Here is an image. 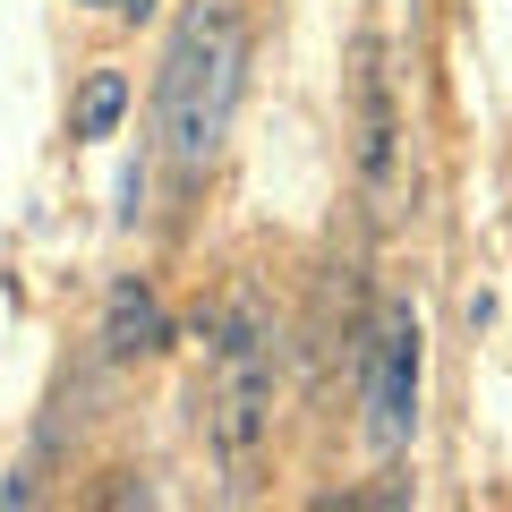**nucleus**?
<instances>
[{"label": "nucleus", "instance_id": "7ed1b4c3", "mask_svg": "<svg viewBox=\"0 0 512 512\" xmlns=\"http://www.w3.org/2000/svg\"><path fill=\"white\" fill-rule=\"evenodd\" d=\"M419 427V316L384 308L376 342H367V436L376 453H402Z\"/></svg>", "mask_w": 512, "mask_h": 512}, {"label": "nucleus", "instance_id": "f03ea898", "mask_svg": "<svg viewBox=\"0 0 512 512\" xmlns=\"http://www.w3.org/2000/svg\"><path fill=\"white\" fill-rule=\"evenodd\" d=\"M265 427H274V325L248 291H231L214 316V350H205V436H214L231 487H248Z\"/></svg>", "mask_w": 512, "mask_h": 512}, {"label": "nucleus", "instance_id": "0eeeda50", "mask_svg": "<svg viewBox=\"0 0 512 512\" xmlns=\"http://www.w3.org/2000/svg\"><path fill=\"white\" fill-rule=\"evenodd\" d=\"M111 9H120V18H146V9H154V0H111Z\"/></svg>", "mask_w": 512, "mask_h": 512}, {"label": "nucleus", "instance_id": "423d86ee", "mask_svg": "<svg viewBox=\"0 0 512 512\" xmlns=\"http://www.w3.org/2000/svg\"><path fill=\"white\" fill-rule=\"evenodd\" d=\"M128 111V77L120 69H94L86 86H77V111H69V137H111Z\"/></svg>", "mask_w": 512, "mask_h": 512}, {"label": "nucleus", "instance_id": "f257e3e1", "mask_svg": "<svg viewBox=\"0 0 512 512\" xmlns=\"http://www.w3.org/2000/svg\"><path fill=\"white\" fill-rule=\"evenodd\" d=\"M239 77H248V26H239L231 0H197L180 18L163 52V86H154V137H163L171 171H205L231 128Z\"/></svg>", "mask_w": 512, "mask_h": 512}, {"label": "nucleus", "instance_id": "20e7f679", "mask_svg": "<svg viewBox=\"0 0 512 512\" xmlns=\"http://www.w3.org/2000/svg\"><path fill=\"white\" fill-rule=\"evenodd\" d=\"M163 342H171L163 299H154L137 274H120V282H111V299H103V359L111 367H137V359H154Z\"/></svg>", "mask_w": 512, "mask_h": 512}, {"label": "nucleus", "instance_id": "39448f33", "mask_svg": "<svg viewBox=\"0 0 512 512\" xmlns=\"http://www.w3.org/2000/svg\"><path fill=\"white\" fill-rule=\"evenodd\" d=\"M350 94H359V171L367 180H393V86H384V43H359V69H350Z\"/></svg>", "mask_w": 512, "mask_h": 512}, {"label": "nucleus", "instance_id": "6e6552de", "mask_svg": "<svg viewBox=\"0 0 512 512\" xmlns=\"http://www.w3.org/2000/svg\"><path fill=\"white\" fill-rule=\"evenodd\" d=\"M94 9H111V0H94Z\"/></svg>", "mask_w": 512, "mask_h": 512}]
</instances>
